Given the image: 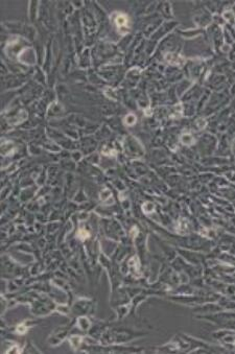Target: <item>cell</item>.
<instances>
[{
    "label": "cell",
    "instance_id": "6da1fadb",
    "mask_svg": "<svg viewBox=\"0 0 235 354\" xmlns=\"http://www.w3.org/2000/svg\"><path fill=\"white\" fill-rule=\"evenodd\" d=\"M116 24H117V27H118V32H120L121 35H124V34L128 32V16H126L124 14H119V15L116 17Z\"/></svg>",
    "mask_w": 235,
    "mask_h": 354
},
{
    "label": "cell",
    "instance_id": "7a4b0ae2",
    "mask_svg": "<svg viewBox=\"0 0 235 354\" xmlns=\"http://www.w3.org/2000/svg\"><path fill=\"white\" fill-rule=\"evenodd\" d=\"M165 60L171 65H177V66H182L185 63V59L180 54H177L174 52H169L165 56Z\"/></svg>",
    "mask_w": 235,
    "mask_h": 354
},
{
    "label": "cell",
    "instance_id": "3957f363",
    "mask_svg": "<svg viewBox=\"0 0 235 354\" xmlns=\"http://www.w3.org/2000/svg\"><path fill=\"white\" fill-rule=\"evenodd\" d=\"M124 123H126V125H134L136 123V116H134L133 114H128L126 117Z\"/></svg>",
    "mask_w": 235,
    "mask_h": 354
},
{
    "label": "cell",
    "instance_id": "277c9868",
    "mask_svg": "<svg viewBox=\"0 0 235 354\" xmlns=\"http://www.w3.org/2000/svg\"><path fill=\"white\" fill-rule=\"evenodd\" d=\"M182 142H183V143H185V144H187V145H190V144H192L193 142H194V139H193L190 135L186 134V135L182 136Z\"/></svg>",
    "mask_w": 235,
    "mask_h": 354
}]
</instances>
